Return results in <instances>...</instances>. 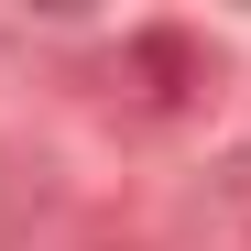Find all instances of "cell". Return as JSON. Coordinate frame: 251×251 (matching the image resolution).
<instances>
[{
    "instance_id": "1",
    "label": "cell",
    "mask_w": 251,
    "mask_h": 251,
    "mask_svg": "<svg viewBox=\"0 0 251 251\" xmlns=\"http://www.w3.org/2000/svg\"><path fill=\"white\" fill-rule=\"evenodd\" d=\"M120 66H131L142 76V109L153 120H175V109H197V88H207V76H219V55H207V44H186V33H131V44H120Z\"/></svg>"
}]
</instances>
